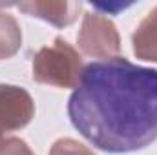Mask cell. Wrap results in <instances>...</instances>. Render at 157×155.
<instances>
[{
  "label": "cell",
  "mask_w": 157,
  "mask_h": 155,
  "mask_svg": "<svg viewBox=\"0 0 157 155\" xmlns=\"http://www.w3.org/2000/svg\"><path fill=\"white\" fill-rule=\"evenodd\" d=\"M22 46V31L17 18L0 11V60L11 59Z\"/></svg>",
  "instance_id": "obj_7"
},
{
  "label": "cell",
  "mask_w": 157,
  "mask_h": 155,
  "mask_svg": "<svg viewBox=\"0 0 157 155\" xmlns=\"http://www.w3.org/2000/svg\"><path fill=\"white\" fill-rule=\"evenodd\" d=\"M133 55L146 62H157V6L139 22L132 35Z\"/></svg>",
  "instance_id": "obj_6"
},
{
  "label": "cell",
  "mask_w": 157,
  "mask_h": 155,
  "mask_svg": "<svg viewBox=\"0 0 157 155\" xmlns=\"http://www.w3.org/2000/svg\"><path fill=\"white\" fill-rule=\"evenodd\" d=\"M22 13L40 18L55 28H66L71 26L78 18V13L82 9L80 2H62V0H31V2H20L15 4Z\"/></svg>",
  "instance_id": "obj_5"
},
{
  "label": "cell",
  "mask_w": 157,
  "mask_h": 155,
  "mask_svg": "<svg viewBox=\"0 0 157 155\" xmlns=\"http://www.w3.org/2000/svg\"><path fill=\"white\" fill-rule=\"evenodd\" d=\"M82 71L84 64L78 51L60 37L40 47L31 60L33 80L60 89H75L80 82Z\"/></svg>",
  "instance_id": "obj_2"
},
{
  "label": "cell",
  "mask_w": 157,
  "mask_h": 155,
  "mask_svg": "<svg viewBox=\"0 0 157 155\" xmlns=\"http://www.w3.org/2000/svg\"><path fill=\"white\" fill-rule=\"evenodd\" d=\"M80 51L91 59H115L121 51V37L115 24L104 13H84L77 35Z\"/></svg>",
  "instance_id": "obj_3"
},
{
  "label": "cell",
  "mask_w": 157,
  "mask_h": 155,
  "mask_svg": "<svg viewBox=\"0 0 157 155\" xmlns=\"http://www.w3.org/2000/svg\"><path fill=\"white\" fill-rule=\"evenodd\" d=\"M35 117V100L20 86L0 84V141L26 128Z\"/></svg>",
  "instance_id": "obj_4"
},
{
  "label": "cell",
  "mask_w": 157,
  "mask_h": 155,
  "mask_svg": "<svg viewBox=\"0 0 157 155\" xmlns=\"http://www.w3.org/2000/svg\"><path fill=\"white\" fill-rule=\"evenodd\" d=\"M48 155H95L88 146L80 144L75 139H59L53 142Z\"/></svg>",
  "instance_id": "obj_8"
},
{
  "label": "cell",
  "mask_w": 157,
  "mask_h": 155,
  "mask_svg": "<svg viewBox=\"0 0 157 155\" xmlns=\"http://www.w3.org/2000/svg\"><path fill=\"white\" fill-rule=\"evenodd\" d=\"M0 155H35L31 148L18 137H7L0 141Z\"/></svg>",
  "instance_id": "obj_9"
},
{
  "label": "cell",
  "mask_w": 157,
  "mask_h": 155,
  "mask_svg": "<svg viewBox=\"0 0 157 155\" xmlns=\"http://www.w3.org/2000/svg\"><path fill=\"white\" fill-rule=\"evenodd\" d=\"M68 115L102 152L144 150L157 139V70L124 57L90 62L68 100Z\"/></svg>",
  "instance_id": "obj_1"
}]
</instances>
